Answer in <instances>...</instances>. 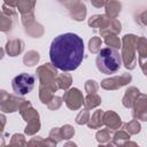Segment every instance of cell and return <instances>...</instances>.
<instances>
[{"label":"cell","instance_id":"obj_1","mask_svg":"<svg viewBox=\"0 0 147 147\" xmlns=\"http://www.w3.org/2000/svg\"><path fill=\"white\" fill-rule=\"evenodd\" d=\"M52 64L62 71L76 70L84 59V41L72 32L55 37L49 47Z\"/></svg>","mask_w":147,"mask_h":147},{"label":"cell","instance_id":"obj_2","mask_svg":"<svg viewBox=\"0 0 147 147\" xmlns=\"http://www.w3.org/2000/svg\"><path fill=\"white\" fill-rule=\"evenodd\" d=\"M122 56L119 52L111 47H106L99 51L96 56V67L98 69L106 74L113 75L116 74L122 67Z\"/></svg>","mask_w":147,"mask_h":147},{"label":"cell","instance_id":"obj_3","mask_svg":"<svg viewBox=\"0 0 147 147\" xmlns=\"http://www.w3.org/2000/svg\"><path fill=\"white\" fill-rule=\"evenodd\" d=\"M34 83H36V78L33 75L23 72V74H20L18 76L14 77V79L11 80V86H13L14 92L17 95L23 96L33 90Z\"/></svg>","mask_w":147,"mask_h":147}]
</instances>
